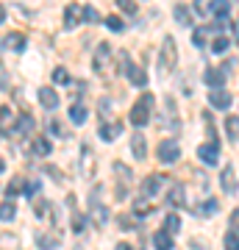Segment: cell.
I'll return each mask as SVG.
<instances>
[{"label":"cell","mask_w":239,"mask_h":250,"mask_svg":"<svg viewBox=\"0 0 239 250\" xmlns=\"http://www.w3.org/2000/svg\"><path fill=\"white\" fill-rule=\"evenodd\" d=\"M114 250H133V248H131V245H125V242H120V245H117Z\"/></svg>","instance_id":"f6af8a7d"},{"label":"cell","mask_w":239,"mask_h":250,"mask_svg":"<svg viewBox=\"0 0 239 250\" xmlns=\"http://www.w3.org/2000/svg\"><path fill=\"white\" fill-rule=\"evenodd\" d=\"M156 156H159L161 164H173V161H178V156H181V147H178V142H161Z\"/></svg>","instance_id":"3957f363"},{"label":"cell","mask_w":239,"mask_h":250,"mask_svg":"<svg viewBox=\"0 0 239 250\" xmlns=\"http://www.w3.org/2000/svg\"><path fill=\"white\" fill-rule=\"evenodd\" d=\"M100 114H109V100H100Z\"/></svg>","instance_id":"ee69618b"},{"label":"cell","mask_w":239,"mask_h":250,"mask_svg":"<svg viewBox=\"0 0 239 250\" xmlns=\"http://www.w3.org/2000/svg\"><path fill=\"white\" fill-rule=\"evenodd\" d=\"M31 131H34V117L31 114H20L17 123L11 125V136H14V139H22V136L31 134Z\"/></svg>","instance_id":"277c9868"},{"label":"cell","mask_w":239,"mask_h":250,"mask_svg":"<svg viewBox=\"0 0 239 250\" xmlns=\"http://www.w3.org/2000/svg\"><path fill=\"white\" fill-rule=\"evenodd\" d=\"M197 156H200L206 164H217V159H220V147H217V142H203L200 147H197Z\"/></svg>","instance_id":"5b68a950"},{"label":"cell","mask_w":239,"mask_h":250,"mask_svg":"<svg viewBox=\"0 0 239 250\" xmlns=\"http://www.w3.org/2000/svg\"><path fill=\"white\" fill-rule=\"evenodd\" d=\"M53 81L59 83V86H64V83H70V72L64 70V67H56V70H53Z\"/></svg>","instance_id":"1f68e13d"},{"label":"cell","mask_w":239,"mask_h":250,"mask_svg":"<svg viewBox=\"0 0 239 250\" xmlns=\"http://www.w3.org/2000/svg\"><path fill=\"white\" fill-rule=\"evenodd\" d=\"M11 125H14V123H11V111L3 106V108H0V128H9V131H11Z\"/></svg>","instance_id":"836d02e7"},{"label":"cell","mask_w":239,"mask_h":250,"mask_svg":"<svg viewBox=\"0 0 239 250\" xmlns=\"http://www.w3.org/2000/svg\"><path fill=\"white\" fill-rule=\"evenodd\" d=\"M178 228H181V220H178L175 214H167V220H164V231H167V233H175Z\"/></svg>","instance_id":"d6a6232c"},{"label":"cell","mask_w":239,"mask_h":250,"mask_svg":"<svg viewBox=\"0 0 239 250\" xmlns=\"http://www.w3.org/2000/svg\"><path fill=\"white\" fill-rule=\"evenodd\" d=\"M225 250H239V236L237 233H228V236H225Z\"/></svg>","instance_id":"f35d334b"},{"label":"cell","mask_w":239,"mask_h":250,"mask_svg":"<svg viewBox=\"0 0 239 250\" xmlns=\"http://www.w3.org/2000/svg\"><path fill=\"white\" fill-rule=\"evenodd\" d=\"M133 214L139 217V220H142V217H151V214H153V206L145 203V200H139V203L133 206Z\"/></svg>","instance_id":"f1b7e54d"},{"label":"cell","mask_w":239,"mask_h":250,"mask_svg":"<svg viewBox=\"0 0 239 250\" xmlns=\"http://www.w3.org/2000/svg\"><path fill=\"white\" fill-rule=\"evenodd\" d=\"M167 203H170V206H175V208H181V206L186 203V195H184V187H181V184H170Z\"/></svg>","instance_id":"30bf717a"},{"label":"cell","mask_w":239,"mask_h":250,"mask_svg":"<svg viewBox=\"0 0 239 250\" xmlns=\"http://www.w3.org/2000/svg\"><path fill=\"white\" fill-rule=\"evenodd\" d=\"M62 245V236H56V233H36V248L42 250H53Z\"/></svg>","instance_id":"7c38bea8"},{"label":"cell","mask_w":239,"mask_h":250,"mask_svg":"<svg viewBox=\"0 0 239 250\" xmlns=\"http://www.w3.org/2000/svg\"><path fill=\"white\" fill-rule=\"evenodd\" d=\"M0 136H3V134H0Z\"/></svg>","instance_id":"c3c4849f"},{"label":"cell","mask_w":239,"mask_h":250,"mask_svg":"<svg viewBox=\"0 0 239 250\" xmlns=\"http://www.w3.org/2000/svg\"><path fill=\"white\" fill-rule=\"evenodd\" d=\"M175 64H178V47H175V39L170 36V39H164V45H161V72L175 70Z\"/></svg>","instance_id":"7a4b0ae2"},{"label":"cell","mask_w":239,"mask_h":250,"mask_svg":"<svg viewBox=\"0 0 239 250\" xmlns=\"http://www.w3.org/2000/svg\"><path fill=\"white\" fill-rule=\"evenodd\" d=\"M3 20H6V9H3V6H0V22H3Z\"/></svg>","instance_id":"bcb514c9"},{"label":"cell","mask_w":239,"mask_h":250,"mask_svg":"<svg viewBox=\"0 0 239 250\" xmlns=\"http://www.w3.org/2000/svg\"><path fill=\"white\" fill-rule=\"evenodd\" d=\"M0 47H9V50H22L25 47V36L20 34V31H11L0 39Z\"/></svg>","instance_id":"52a82bcc"},{"label":"cell","mask_w":239,"mask_h":250,"mask_svg":"<svg viewBox=\"0 0 239 250\" xmlns=\"http://www.w3.org/2000/svg\"><path fill=\"white\" fill-rule=\"evenodd\" d=\"M153 248L156 250H173V236L167 231H156L153 233Z\"/></svg>","instance_id":"2e32d148"},{"label":"cell","mask_w":239,"mask_h":250,"mask_svg":"<svg viewBox=\"0 0 239 250\" xmlns=\"http://www.w3.org/2000/svg\"><path fill=\"white\" fill-rule=\"evenodd\" d=\"M120 134H123V123H106V125H100V139H106V142L117 139Z\"/></svg>","instance_id":"4fadbf2b"},{"label":"cell","mask_w":239,"mask_h":250,"mask_svg":"<svg viewBox=\"0 0 239 250\" xmlns=\"http://www.w3.org/2000/svg\"><path fill=\"white\" fill-rule=\"evenodd\" d=\"M203 78H206V83H209L212 89H220V86H222V72L220 70H212V67H209Z\"/></svg>","instance_id":"44dd1931"},{"label":"cell","mask_w":239,"mask_h":250,"mask_svg":"<svg viewBox=\"0 0 239 250\" xmlns=\"http://www.w3.org/2000/svg\"><path fill=\"white\" fill-rule=\"evenodd\" d=\"M209 14H217L220 20H225V14H228V0H212Z\"/></svg>","instance_id":"603a6c76"},{"label":"cell","mask_w":239,"mask_h":250,"mask_svg":"<svg viewBox=\"0 0 239 250\" xmlns=\"http://www.w3.org/2000/svg\"><path fill=\"white\" fill-rule=\"evenodd\" d=\"M47 125H50V134H53V136H67V131L62 128V123H59V120H50Z\"/></svg>","instance_id":"74e56055"},{"label":"cell","mask_w":239,"mask_h":250,"mask_svg":"<svg viewBox=\"0 0 239 250\" xmlns=\"http://www.w3.org/2000/svg\"><path fill=\"white\" fill-rule=\"evenodd\" d=\"M36 192H39V181H25V192H22V195H31V197H34Z\"/></svg>","instance_id":"60d3db41"},{"label":"cell","mask_w":239,"mask_h":250,"mask_svg":"<svg viewBox=\"0 0 239 250\" xmlns=\"http://www.w3.org/2000/svg\"><path fill=\"white\" fill-rule=\"evenodd\" d=\"M50 150H53V145H50L47 136H36L34 145H31V153L34 156H50Z\"/></svg>","instance_id":"5bb4252c"},{"label":"cell","mask_w":239,"mask_h":250,"mask_svg":"<svg viewBox=\"0 0 239 250\" xmlns=\"http://www.w3.org/2000/svg\"><path fill=\"white\" fill-rule=\"evenodd\" d=\"M128 78H131L133 86H145V83H148V72L142 70V67H133V64H131V70H128Z\"/></svg>","instance_id":"d6986e66"},{"label":"cell","mask_w":239,"mask_h":250,"mask_svg":"<svg viewBox=\"0 0 239 250\" xmlns=\"http://www.w3.org/2000/svg\"><path fill=\"white\" fill-rule=\"evenodd\" d=\"M225 131H228L231 142H237V136H239V120L237 117H228V120H225Z\"/></svg>","instance_id":"484cf974"},{"label":"cell","mask_w":239,"mask_h":250,"mask_svg":"<svg viewBox=\"0 0 239 250\" xmlns=\"http://www.w3.org/2000/svg\"><path fill=\"white\" fill-rule=\"evenodd\" d=\"M47 211H50V203H47V200H42V197H39V200H36V203H34V214L39 217V220H42V217H47Z\"/></svg>","instance_id":"4dcf8cb0"},{"label":"cell","mask_w":239,"mask_h":250,"mask_svg":"<svg viewBox=\"0 0 239 250\" xmlns=\"http://www.w3.org/2000/svg\"><path fill=\"white\" fill-rule=\"evenodd\" d=\"M87 117H89V111H87V106L84 103H75V106H70V120L75 125H84L87 123Z\"/></svg>","instance_id":"e0dca14e"},{"label":"cell","mask_w":239,"mask_h":250,"mask_svg":"<svg viewBox=\"0 0 239 250\" xmlns=\"http://www.w3.org/2000/svg\"><path fill=\"white\" fill-rule=\"evenodd\" d=\"M17 217V206H14V200H6V203L0 206V220L3 223H11Z\"/></svg>","instance_id":"ffe728a7"},{"label":"cell","mask_w":239,"mask_h":250,"mask_svg":"<svg viewBox=\"0 0 239 250\" xmlns=\"http://www.w3.org/2000/svg\"><path fill=\"white\" fill-rule=\"evenodd\" d=\"M175 22L178 25H189V9H186L184 3H178L175 6Z\"/></svg>","instance_id":"4316f807"},{"label":"cell","mask_w":239,"mask_h":250,"mask_svg":"<svg viewBox=\"0 0 239 250\" xmlns=\"http://www.w3.org/2000/svg\"><path fill=\"white\" fill-rule=\"evenodd\" d=\"M117 6H120L125 14H136V0H117Z\"/></svg>","instance_id":"8d00e7d4"},{"label":"cell","mask_w":239,"mask_h":250,"mask_svg":"<svg viewBox=\"0 0 239 250\" xmlns=\"http://www.w3.org/2000/svg\"><path fill=\"white\" fill-rule=\"evenodd\" d=\"M106 25L111 28V31H120V28H123V20H120V17H109Z\"/></svg>","instance_id":"b9f144b4"},{"label":"cell","mask_w":239,"mask_h":250,"mask_svg":"<svg viewBox=\"0 0 239 250\" xmlns=\"http://www.w3.org/2000/svg\"><path fill=\"white\" fill-rule=\"evenodd\" d=\"M84 167H81V170L87 172V175H92V170H95V156H92V150H89L87 145H84Z\"/></svg>","instance_id":"cb8c5ba5"},{"label":"cell","mask_w":239,"mask_h":250,"mask_svg":"<svg viewBox=\"0 0 239 250\" xmlns=\"http://www.w3.org/2000/svg\"><path fill=\"white\" fill-rule=\"evenodd\" d=\"M81 17L87 20V22H100V14H98L95 6H84V9H81Z\"/></svg>","instance_id":"f546056e"},{"label":"cell","mask_w":239,"mask_h":250,"mask_svg":"<svg viewBox=\"0 0 239 250\" xmlns=\"http://www.w3.org/2000/svg\"><path fill=\"white\" fill-rule=\"evenodd\" d=\"M151 108H153V95L148 92V95H142V98L131 106V111H128V120H131V125H136V128H145V125H148V120H151Z\"/></svg>","instance_id":"6da1fadb"},{"label":"cell","mask_w":239,"mask_h":250,"mask_svg":"<svg viewBox=\"0 0 239 250\" xmlns=\"http://www.w3.org/2000/svg\"><path fill=\"white\" fill-rule=\"evenodd\" d=\"M84 228H87V217L75 214V220H72V231H84Z\"/></svg>","instance_id":"ab89813d"},{"label":"cell","mask_w":239,"mask_h":250,"mask_svg":"<svg viewBox=\"0 0 239 250\" xmlns=\"http://www.w3.org/2000/svg\"><path fill=\"white\" fill-rule=\"evenodd\" d=\"M217 208H220V206H217V200H206V203L200 206V214H203V217H212Z\"/></svg>","instance_id":"e575fe53"},{"label":"cell","mask_w":239,"mask_h":250,"mask_svg":"<svg viewBox=\"0 0 239 250\" xmlns=\"http://www.w3.org/2000/svg\"><path fill=\"white\" fill-rule=\"evenodd\" d=\"M3 170H6V161L0 159V172H3Z\"/></svg>","instance_id":"7dc6e473"},{"label":"cell","mask_w":239,"mask_h":250,"mask_svg":"<svg viewBox=\"0 0 239 250\" xmlns=\"http://www.w3.org/2000/svg\"><path fill=\"white\" fill-rule=\"evenodd\" d=\"M231 228H237V231H239V211H234V214H231Z\"/></svg>","instance_id":"7bdbcfd3"},{"label":"cell","mask_w":239,"mask_h":250,"mask_svg":"<svg viewBox=\"0 0 239 250\" xmlns=\"http://www.w3.org/2000/svg\"><path fill=\"white\" fill-rule=\"evenodd\" d=\"M36 95H39V103H42L44 108H56V106H59V95H56L53 86H42Z\"/></svg>","instance_id":"9c48e42d"},{"label":"cell","mask_w":239,"mask_h":250,"mask_svg":"<svg viewBox=\"0 0 239 250\" xmlns=\"http://www.w3.org/2000/svg\"><path fill=\"white\" fill-rule=\"evenodd\" d=\"M22 192H25V178H14L9 184V197L14 200V195H22Z\"/></svg>","instance_id":"83f0119b"},{"label":"cell","mask_w":239,"mask_h":250,"mask_svg":"<svg viewBox=\"0 0 239 250\" xmlns=\"http://www.w3.org/2000/svg\"><path fill=\"white\" fill-rule=\"evenodd\" d=\"M161 187H164V178H161V175H148V178L142 181V195H145V197L159 195Z\"/></svg>","instance_id":"8992f818"},{"label":"cell","mask_w":239,"mask_h":250,"mask_svg":"<svg viewBox=\"0 0 239 250\" xmlns=\"http://www.w3.org/2000/svg\"><path fill=\"white\" fill-rule=\"evenodd\" d=\"M109 53H111V47H109L106 42H103V45L98 47V53H95V70H98V72L109 64Z\"/></svg>","instance_id":"ac0fdd59"},{"label":"cell","mask_w":239,"mask_h":250,"mask_svg":"<svg viewBox=\"0 0 239 250\" xmlns=\"http://www.w3.org/2000/svg\"><path fill=\"white\" fill-rule=\"evenodd\" d=\"M212 47H214V53H225V50H228V39H225V36H217L212 42Z\"/></svg>","instance_id":"d590c367"},{"label":"cell","mask_w":239,"mask_h":250,"mask_svg":"<svg viewBox=\"0 0 239 250\" xmlns=\"http://www.w3.org/2000/svg\"><path fill=\"white\" fill-rule=\"evenodd\" d=\"M81 20V6L78 3H67V9H64V28H75Z\"/></svg>","instance_id":"8fae6325"},{"label":"cell","mask_w":239,"mask_h":250,"mask_svg":"<svg viewBox=\"0 0 239 250\" xmlns=\"http://www.w3.org/2000/svg\"><path fill=\"white\" fill-rule=\"evenodd\" d=\"M131 147H133V156H136V159H145V156H148V150H145V136L142 134H133Z\"/></svg>","instance_id":"7402d4cb"},{"label":"cell","mask_w":239,"mask_h":250,"mask_svg":"<svg viewBox=\"0 0 239 250\" xmlns=\"http://www.w3.org/2000/svg\"><path fill=\"white\" fill-rule=\"evenodd\" d=\"M209 103H212L214 108H228L231 106V95L225 89H214L212 95H209Z\"/></svg>","instance_id":"9a60e30c"},{"label":"cell","mask_w":239,"mask_h":250,"mask_svg":"<svg viewBox=\"0 0 239 250\" xmlns=\"http://www.w3.org/2000/svg\"><path fill=\"white\" fill-rule=\"evenodd\" d=\"M192 42H195V47H203L209 42V28H195L192 31Z\"/></svg>","instance_id":"d4e9b609"},{"label":"cell","mask_w":239,"mask_h":250,"mask_svg":"<svg viewBox=\"0 0 239 250\" xmlns=\"http://www.w3.org/2000/svg\"><path fill=\"white\" fill-rule=\"evenodd\" d=\"M220 184H222V189H225L228 195H234V192H237V170H234V167H222Z\"/></svg>","instance_id":"ba28073f"}]
</instances>
